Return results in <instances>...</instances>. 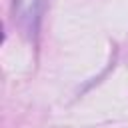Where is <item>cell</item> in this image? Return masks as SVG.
<instances>
[{
    "label": "cell",
    "mask_w": 128,
    "mask_h": 128,
    "mask_svg": "<svg viewBox=\"0 0 128 128\" xmlns=\"http://www.w3.org/2000/svg\"><path fill=\"white\" fill-rule=\"evenodd\" d=\"M48 0H14V22L26 32L36 34Z\"/></svg>",
    "instance_id": "6da1fadb"
}]
</instances>
